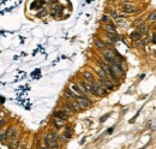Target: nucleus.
<instances>
[{
	"instance_id": "10",
	"label": "nucleus",
	"mask_w": 156,
	"mask_h": 149,
	"mask_svg": "<svg viewBox=\"0 0 156 149\" xmlns=\"http://www.w3.org/2000/svg\"><path fill=\"white\" fill-rule=\"evenodd\" d=\"M68 88L72 90V93H73V94H75L76 96H84V95H87V94H84V93L82 91L81 89L78 88V85H77L76 83H71Z\"/></svg>"
},
{
	"instance_id": "13",
	"label": "nucleus",
	"mask_w": 156,
	"mask_h": 149,
	"mask_svg": "<svg viewBox=\"0 0 156 149\" xmlns=\"http://www.w3.org/2000/svg\"><path fill=\"white\" fill-rule=\"evenodd\" d=\"M55 119L52 122V124L54 125L56 129H61V128H64L65 126V120H62V119H60V118H56V117H54Z\"/></svg>"
},
{
	"instance_id": "21",
	"label": "nucleus",
	"mask_w": 156,
	"mask_h": 149,
	"mask_svg": "<svg viewBox=\"0 0 156 149\" xmlns=\"http://www.w3.org/2000/svg\"><path fill=\"white\" fill-rule=\"evenodd\" d=\"M147 20H148V23H154V22H156V11L150 12V13L148 14V17H147Z\"/></svg>"
},
{
	"instance_id": "26",
	"label": "nucleus",
	"mask_w": 156,
	"mask_h": 149,
	"mask_svg": "<svg viewBox=\"0 0 156 149\" xmlns=\"http://www.w3.org/2000/svg\"><path fill=\"white\" fill-rule=\"evenodd\" d=\"M101 20L103 22V23H108V22H110V20H109V18H108V16H106V14H104V16H102Z\"/></svg>"
},
{
	"instance_id": "30",
	"label": "nucleus",
	"mask_w": 156,
	"mask_h": 149,
	"mask_svg": "<svg viewBox=\"0 0 156 149\" xmlns=\"http://www.w3.org/2000/svg\"><path fill=\"white\" fill-rule=\"evenodd\" d=\"M151 42H153L154 45H156V36L155 35H153V37H151Z\"/></svg>"
},
{
	"instance_id": "23",
	"label": "nucleus",
	"mask_w": 156,
	"mask_h": 149,
	"mask_svg": "<svg viewBox=\"0 0 156 149\" xmlns=\"http://www.w3.org/2000/svg\"><path fill=\"white\" fill-rule=\"evenodd\" d=\"M64 137H65V138H71V137H72V129H71V128H70V126H66V128H65V132H64Z\"/></svg>"
},
{
	"instance_id": "8",
	"label": "nucleus",
	"mask_w": 156,
	"mask_h": 149,
	"mask_svg": "<svg viewBox=\"0 0 156 149\" xmlns=\"http://www.w3.org/2000/svg\"><path fill=\"white\" fill-rule=\"evenodd\" d=\"M83 85H84V89H85L87 95H93V96H96V95H95V89H94V87H93L91 82L83 81Z\"/></svg>"
},
{
	"instance_id": "32",
	"label": "nucleus",
	"mask_w": 156,
	"mask_h": 149,
	"mask_svg": "<svg viewBox=\"0 0 156 149\" xmlns=\"http://www.w3.org/2000/svg\"><path fill=\"white\" fill-rule=\"evenodd\" d=\"M144 77H145V74H141V77H139V79H143Z\"/></svg>"
},
{
	"instance_id": "6",
	"label": "nucleus",
	"mask_w": 156,
	"mask_h": 149,
	"mask_svg": "<svg viewBox=\"0 0 156 149\" xmlns=\"http://www.w3.org/2000/svg\"><path fill=\"white\" fill-rule=\"evenodd\" d=\"M99 82H100V83H101L102 85L107 89L108 91L109 90H114V89L116 88V85H114V84L109 81L107 77H99Z\"/></svg>"
},
{
	"instance_id": "3",
	"label": "nucleus",
	"mask_w": 156,
	"mask_h": 149,
	"mask_svg": "<svg viewBox=\"0 0 156 149\" xmlns=\"http://www.w3.org/2000/svg\"><path fill=\"white\" fill-rule=\"evenodd\" d=\"M120 8L124 13H137V12H139V10L132 2H122L120 5Z\"/></svg>"
},
{
	"instance_id": "19",
	"label": "nucleus",
	"mask_w": 156,
	"mask_h": 149,
	"mask_svg": "<svg viewBox=\"0 0 156 149\" xmlns=\"http://www.w3.org/2000/svg\"><path fill=\"white\" fill-rule=\"evenodd\" d=\"M94 43H95L96 48H97V49H100V51H103V49L106 48V43H104L102 40H100V39H95Z\"/></svg>"
},
{
	"instance_id": "22",
	"label": "nucleus",
	"mask_w": 156,
	"mask_h": 149,
	"mask_svg": "<svg viewBox=\"0 0 156 149\" xmlns=\"http://www.w3.org/2000/svg\"><path fill=\"white\" fill-rule=\"evenodd\" d=\"M0 143L7 144V138H6V131H0Z\"/></svg>"
},
{
	"instance_id": "9",
	"label": "nucleus",
	"mask_w": 156,
	"mask_h": 149,
	"mask_svg": "<svg viewBox=\"0 0 156 149\" xmlns=\"http://www.w3.org/2000/svg\"><path fill=\"white\" fill-rule=\"evenodd\" d=\"M66 101H67L68 105H70V106H71V107L73 108V111H75L76 113H79L82 109H83V108L81 107V105L78 103V101H77L76 99H72V100H66Z\"/></svg>"
},
{
	"instance_id": "4",
	"label": "nucleus",
	"mask_w": 156,
	"mask_h": 149,
	"mask_svg": "<svg viewBox=\"0 0 156 149\" xmlns=\"http://www.w3.org/2000/svg\"><path fill=\"white\" fill-rule=\"evenodd\" d=\"M76 100L78 101V103L81 105V107L83 109H88L89 107H91V105H93L91 100L89 99L87 95H84V96H76Z\"/></svg>"
},
{
	"instance_id": "18",
	"label": "nucleus",
	"mask_w": 156,
	"mask_h": 149,
	"mask_svg": "<svg viewBox=\"0 0 156 149\" xmlns=\"http://www.w3.org/2000/svg\"><path fill=\"white\" fill-rule=\"evenodd\" d=\"M145 45H148V40H145V37H142V39H139V40L135 41V46H136L137 48L144 47Z\"/></svg>"
},
{
	"instance_id": "25",
	"label": "nucleus",
	"mask_w": 156,
	"mask_h": 149,
	"mask_svg": "<svg viewBox=\"0 0 156 149\" xmlns=\"http://www.w3.org/2000/svg\"><path fill=\"white\" fill-rule=\"evenodd\" d=\"M141 23H143V18H142V17H139V18H137L135 22H132V27H138Z\"/></svg>"
},
{
	"instance_id": "14",
	"label": "nucleus",
	"mask_w": 156,
	"mask_h": 149,
	"mask_svg": "<svg viewBox=\"0 0 156 149\" xmlns=\"http://www.w3.org/2000/svg\"><path fill=\"white\" fill-rule=\"evenodd\" d=\"M149 28H150V25L148 23H141V24L138 25V28H137V30L141 31L142 34H145V33L149 31Z\"/></svg>"
},
{
	"instance_id": "20",
	"label": "nucleus",
	"mask_w": 156,
	"mask_h": 149,
	"mask_svg": "<svg viewBox=\"0 0 156 149\" xmlns=\"http://www.w3.org/2000/svg\"><path fill=\"white\" fill-rule=\"evenodd\" d=\"M16 132V130H14L13 126H10L8 129L6 130V138H7V144H8V142L11 141V138H12V136H13V134Z\"/></svg>"
},
{
	"instance_id": "27",
	"label": "nucleus",
	"mask_w": 156,
	"mask_h": 149,
	"mask_svg": "<svg viewBox=\"0 0 156 149\" xmlns=\"http://www.w3.org/2000/svg\"><path fill=\"white\" fill-rule=\"evenodd\" d=\"M109 14H110V17H112V18H114V19L118 17V13H116L115 11H110V12H109Z\"/></svg>"
},
{
	"instance_id": "17",
	"label": "nucleus",
	"mask_w": 156,
	"mask_h": 149,
	"mask_svg": "<svg viewBox=\"0 0 156 149\" xmlns=\"http://www.w3.org/2000/svg\"><path fill=\"white\" fill-rule=\"evenodd\" d=\"M64 96L66 97V100H72V99H76V95L72 93V90L70 88H66L65 91H64Z\"/></svg>"
},
{
	"instance_id": "2",
	"label": "nucleus",
	"mask_w": 156,
	"mask_h": 149,
	"mask_svg": "<svg viewBox=\"0 0 156 149\" xmlns=\"http://www.w3.org/2000/svg\"><path fill=\"white\" fill-rule=\"evenodd\" d=\"M103 58L108 64H115L116 63V52L109 48H104L103 49Z\"/></svg>"
},
{
	"instance_id": "1",
	"label": "nucleus",
	"mask_w": 156,
	"mask_h": 149,
	"mask_svg": "<svg viewBox=\"0 0 156 149\" xmlns=\"http://www.w3.org/2000/svg\"><path fill=\"white\" fill-rule=\"evenodd\" d=\"M91 84H93V87L95 89V95L97 97H103V96H107V95H108V90L104 88L99 81H93Z\"/></svg>"
},
{
	"instance_id": "12",
	"label": "nucleus",
	"mask_w": 156,
	"mask_h": 149,
	"mask_svg": "<svg viewBox=\"0 0 156 149\" xmlns=\"http://www.w3.org/2000/svg\"><path fill=\"white\" fill-rule=\"evenodd\" d=\"M103 29L107 31V33H116V27L114 23H112V22H108V23H106L104 25H103Z\"/></svg>"
},
{
	"instance_id": "28",
	"label": "nucleus",
	"mask_w": 156,
	"mask_h": 149,
	"mask_svg": "<svg viewBox=\"0 0 156 149\" xmlns=\"http://www.w3.org/2000/svg\"><path fill=\"white\" fill-rule=\"evenodd\" d=\"M109 115H110V114H109V113H107V114H106V115H103V117H102L101 119H100V122H101V123H103V122H104V120H106V119H107V118H109Z\"/></svg>"
},
{
	"instance_id": "5",
	"label": "nucleus",
	"mask_w": 156,
	"mask_h": 149,
	"mask_svg": "<svg viewBox=\"0 0 156 149\" xmlns=\"http://www.w3.org/2000/svg\"><path fill=\"white\" fill-rule=\"evenodd\" d=\"M110 65V70H112V72L113 74L118 77L119 79L122 78V77H125V70L120 66V65H118V64H109Z\"/></svg>"
},
{
	"instance_id": "33",
	"label": "nucleus",
	"mask_w": 156,
	"mask_h": 149,
	"mask_svg": "<svg viewBox=\"0 0 156 149\" xmlns=\"http://www.w3.org/2000/svg\"><path fill=\"white\" fill-rule=\"evenodd\" d=\"M154 30H155V31H156V24H155V27H154Z\"/></svg>"
},
{
	"instance_id": "16",
	"label": "nucleus",
	"mask_w": 156,
	"mask_h": 149,
	"mask_svg": "<svg viewBox=\"0 0 156 149\" xmlns=\"http://www.w3.org/2000/svg\"><path fill=\"white\" fill-rule=\"evenodd\" d=\"M143 34L141 33V31H138V30H136V31H132L131 34H130V39L132 41H136V40H139V39H142Z\"/></svg>"
},
{
	"instance_id": "31",
	"label": "nucleus",
	"mask_w": 156,
	"mask_h": 149,
	"mask_svg": "<svg viewBox=\"0 0 156 149\" xmlns=\"http://www.w3.org/2000/svg\"><path fill=\"white\" fill-rule=\"evenodd\" d=\"M113 130H114V128H109V129L107 130V134H108V135H110V134L113 132Z\"/></svg>"
},
{
	"instance_id": "11",
	"label": "nucleus",
	"mask_w": 156,
	"mask_h": 149,
	"mask_svg": "<svg viewBox=\"0 0 156 149\" xmlns=\"http://www.w3.org/2000/svg\"><path fill=\"white\" fill-rule=\"evenodd\" d=\"M61 109H64V111H65V112H66L70 117H71V115H73V113H76L75 111H73V108L68 105L67 101H65V102H62V103H61Z\"/></svg>"
},
{
	"instance_id": "24",
	"label": "nucleus",
	"mask_w": 156,
	"mask_h": 149,
	"mask_svg": "<svg viewBox=\"0 0 156 149\" xmlns=\"http://www.w3.org/2000/svg\"><path fill=\"white\" fill-rule=\"evenodd\" d=\"M49 136H51L52 140H55V141H58V138H59V135H58L56 131H51V132H49Z\"/></svg>"
},
{
	"instance_id": "7",
	"label": "nucleus",
	"mask_w": 156,
	"mask_h": 149,
	"mask_svg": "<svg viewBox=\"0 0 156 149\" xmlns=\"http://www.w3.org/2000/svg\"><path fill=\"white\" fill-rule=\"evenodd\" d=\"M53 115L56 117V118H60V119L65 120V122H67L68 119H70V115H68L64 109H55L54 112H53Z\"/></svg>"
},
{
	"instance_id": "15",
	"label": "nucleus",
	"mask_w": 156,
	"mask_h": 149,
	"mask_svg": "<svg viewBox=\"0 0 156 149\" xmlns=\"http://www.w3.org/2000/svg\"><path fill=\"white\" fill-rule=\"evenodd\" d=\"M83 78H84V81H88V82L95 81V77H94V74H91L90 71H84V72H83Z\"/></svg>"
},
{
	"instance_id": "29",
	"label": "nucleus",
	"mask_w": 156,
	"mask_h": 149,
	"mask_svg": "<svg viewBox=\"0 0 156 149\" xmlns=\"http://www.w3.org/2000/svg\"><path fill=\"white\" fill-rule=\"evenodd\" d=\"M6 123H7V119H1L0 120V128H2L4 125H6Z\"/></svg>"
}]
</instances>
